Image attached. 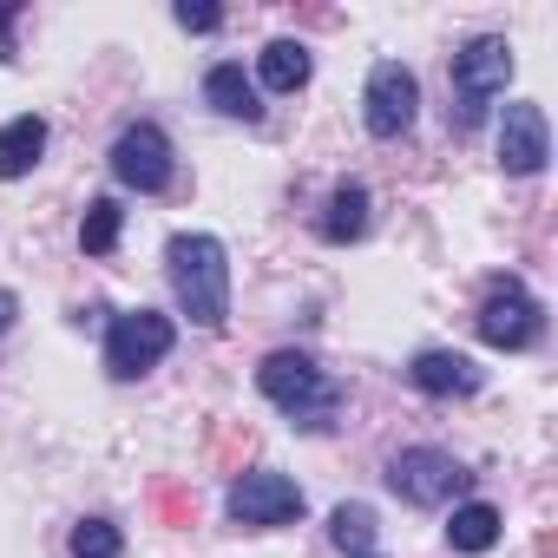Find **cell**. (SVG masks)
Returning a JSON list of instances; mask_svg holds the SVG:
<instances>
[{
    "label": "cell",
    "instance_id": "cell-11",
    "mask_svg": "<svg viewBox=\"0 0 558 558\" xmlns=\"http://www.w3.org/2000/svg\"><path fill=\"white\" fill-rule=\"evenodd\" d=\"M408 381H414L421 395H434V401L480 395V368H473V355H460V349H421V355L408 362Z\"/></svg>",
    "mask_w": 558,
    "mask_h": 558
},
{
    "label": "cell",
    "instance_id": "cell-4",
    "mask_svg": "<svg viewBox=\"0 0 558 558\" xmlns=\"http://www.w3.org/2000/svg\"><path fill=\"white\" fill-rule=\"evenodd\" d=\"M388 486H395L408 506H453V499L473 486V473H466L447 447H401V453L388 460Z\"/></svg>",
    "mask_w": 558,
    "mask_h": 558
},
{
    "label": "cell",
    "instance_id": "cell-5",
    "mask_svg": "<svg viewBox=\"0 0 558 558\" xmlns=\"http://www.w3.org/2000/svg\"><path fill=\"white\" fill-rule=\"evenodd\" d=\"M171 342H178L171 316H158V310H125V316H112V329H106V368H112L119 381H138V375H151V368L171 355Z\"/></svg>",
    "mask_w": 558,
    "mask_h": 558
},
{
    "label": "cell",
    "instance_id": "cell-16",
    "mask_svg": "<svg viewBox=\"0 0 558 558\" xmlns=\"http://www.w3.org/2000/svg\"><path fill=\"white\" fill-rule=\"evenodd\" d=\"M323 236L329 243H355V236H368V184H336V197H329V217H323Z\"/></svg>",
    "mask_w": 558,
    "mask_h": 558
},
{
    "label": "cell",
    "instance_id": "cell-20",
    "mask_svg": "<svg viewBox=\"0 0 558 558\" xmlns=\"http://www.w3.org/2000/svg\"><path fill=\"white\" fill-rule=\"evenodd\" d=\"M171 14H178L184 34H217V27H223V8H210V0H178Z\"/></svg>",
    "mask_w": 558,
    "mask_h": 558
},
{
    "label": "cell",
    "instance_id": "cell-3",
    "mask_svg": "<svg viewBox=\"0 0 558 558\" xmlns=\"http://www.w3.org/2000/svg\"><path fill=\"white\" fill-rule=\"evenodd\" d=\"M506 80H512V47L499 34L466 40L453 53V132H473L486 119V106L506 93Z\"/></svg>",
    "mask_w": 558,
    "mask_h": 558
},
{
    "label": "cell",
    "instance_id": "cell-19",
    "mask_svg": "<svg viewBox=\"0 0 558 558\" xmlns=\"http://www.w3.org/2000/svg\"><path fill=\"white\" fill-rule=\"evenodd\" d=\"M73 558H125V538L112 519H80L73 525Z\"/></svg>",
    "mask_w": 558,
    "mask_h": 558
},
{
    "label": "cell",
    "instance_id": "cell-13",
    "mask_svg": "<svg viewBox=\"0 0 558 558\" xmlns=\"http://www.w3.org/2000/svg\"><path fill=\"white\" fill-rule=\"evenodd\" d=\"M40 151H47V119L40 112H21V119H8L0 125V178H27L34 165H40Z\"/></svg>",
    "mask_w": 558,
    "mask_h": 558
},
{
    "label": "cell",
    "instance_id": "cell-2",
    "mask_svg": "<svg viewBox=\"0 0 558 558\" xmlns=\"http://www.w3.org/2000/svg\"><path fill=\"white\" fill-rule=\"evenodd\" d=\"M256 388H263V401L283 408L303 434H323V427H336V414H342V388H336V381H329L310 355H296V349L263 355Z\"/></svg>",
    "mask_w": 558,
    "mask_h": 558
},
{
    "label": "cell",
    "instance_id": "cell-15",
    "mask_svg": "<svg viewBox=\"0 0 558 558\" xmlns=\"http://www.w3.org/2000/svg\"><path fill=\"white\" fill-rule=\"evenodd\" d=\"M499 532H506V519H499V506H486V499H466V506H453V519H447V545L466 551V558L493 551Z\"/></svg>",
    "mask_w": 558,
    "mask_h": 558
},
{
    "label": "cell",
    "instance_id": "cell-8",
    "mask_svg": "<svg viewBox=\"0 0 558 558\" xmlns=\"http://www.w3.org/2000/svg\"><path fill=\"white\" fill-rule=\"evenodd\" d=\"M230 519L236 525H296L303 519V486L290 473H276V466H250L236 486H230Z\"/></svg>",
    "mask_w": 558,
    "mask_h": 558
},
{
    "label": "cell",
    "instance_id": "cell-17",
    "mask_svg": "<svg viewBox=\"0 0 558 558\" xmlns=\"http://www.w3.org/2000/svg\"><path fill=\"white\" fill-rule=\"evenodd\" d=\"M119 230H125L119 197H93V204H86V223H80V250H86V256H112V250H119Z\"/></svg>",
    "mask_w": 558,
    "mask_h": 558
},
{
    "label": "cell",
    "instance_id": "cell-21",
    "mask_svg": "<svg viewBox=\"0 0 558 558\" xmlns=\"http://www.w3.org/2000/svg\"><path fill=\"white\" fill-rule=\"evenodd\" d=\"M14 21H21V0L0 8V66H14Z\"/></svg>",
    "mask_w": 558,
    "mask_h": 558
},
{
    "label": "cell",
    "instance_id": "cell-6",
    "mask_svg": "<svg viewBox=\"0 0 558 558\" xmlns=\"http://www.w3.org/2000/svg\"><path fill=\"white\" fill-rule=\"evenodd\" d=\"M480 342L486 349H532L538 336H545V310H538V296L525 290V283H512V276H499V283L486 290V303H480Z\"/></svg>",
    "mask_w": 558,
    "mask_h": 558
},
{
    "label": "cell",
    "instance_id": "cell-14",
    "mask_svg": "<svg viewBox=\"0 0 558 558\" xmlns=\"http://www.w3.org/2000/svg\"><path fill=\"white\" fill-rule=\"evenodd\" d=\"M310 73H316V60H310L303 40H269L263 60H256V86H269V93H303Z\"/></svg>",
    "mask_w": 558,
    "mask_h": 558
},
{
    "label": "cell",
    "instance_id": "cell-22",
    "mask_svg": "<svg viewBox=\"0 0 558 558\" xmlns=\"http://www.w3.org/2000/svg\"><path fill=\"white\" fill-rule=\"evenodd\" d=\"M14 316H21V296H14V290H0V336L14 329Z\"/></svg>",
    "mask_w": 558,
    "mask_h": 558
},
{
    "label": "cell",
    "instance_id": "cell-10",
    "mask_svg": "<svg viewBox=\"0 0 558 558\" xmlns=\"http://www.w3.org/2000/svg\"><path fill=\"white\" fill-rule=\"evenodd\" d=\"M545 158H551L545 106H532V99L506 106V119H499V165H506L512 178H538V171H545Z\"/></svg>",
    "mask_w": 558,
    "mask_h": 558
},
{
    "label": "cell",
    "instance_id": "cell-18",
    "mask_svg": "<svg viewBox=\"0 0 558 558\" xmlns=\"http://www.w3.org/2000/svg\"><path fill=\"white\" fill-rule=\"evenodd\" d=\"M329 538H336L349 558H375V506H362V499L336 506V519H329Z\"/></svg>",
    "mask_w": 558,
    "mask_h": 558
},
{
    "label": "cell",
    "instance_id": "cell-9",
    "mask_svg": "<svg viewBox=\"0 0 558 558\" xmlns=\"http://www.w3.org/2000/svg\"><path fill=\"white\" fill-rule=\"evenodd\" d=\"M112 178L125 184V191H165L171 184V138H165V125H151V119H138V125H125L119 138H112Z\"/></svg>",
    "mask_w": 558,
    "mask_h": 558
},
{
    "label": "cell",
    "instance_id": "cell-12",
    "mask_svg": "<svg viewBox=\"0 0 558 558\" xmlns=\"http://www.w3.org/2000/svg\"><path fill=\"white\" fill-rule=\"evenodd\" d=\"M204 99H210L223 119H243V125L263 119V93H256V80H250L236 60H217V66L204 73Z\"/></svg>",
    "mask_w": 558,
    "mask_h": 558
},
{
    "label": "cell",
    "instance_id": "cell-7",
    "mask_svg": "<svg viewBox=\"0 0 558 558\" xmlns=\"http://www.w3.org/2000/svg\"><path fill=\"white\" fill-rule=\"evenodd\" d=\"M414 112H421V80H414V66L381 60V66L368 73V86H362V125H368V138H401V132L414 125Z\"/></svg>",
    "mask_w": 558,
    "mask_h": 558
},
{
    "label": "cell",
    "instance_id": "cell-1",
    "mask_svg": "<svg viewBox=\"0 0 558 558\" xmlns=\"http://www.w3.org/2000/svg\"><path fill=\"white\" fill-rule=\"evenodd\" d=\"M165 269H171V296L197 329H223L230 323V250L210 230H178L165 243Z\"/></svg>",
    "mask_w": 558,
    "mask_h": 558
}]
</instances>
